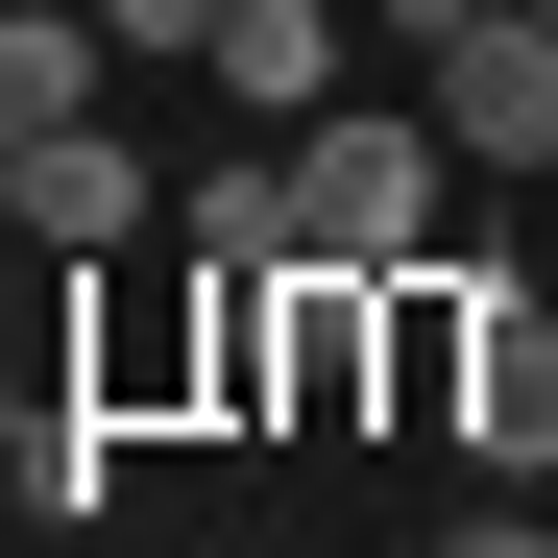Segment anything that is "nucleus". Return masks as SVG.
Wrapping results in <instances>:
<instances>
[{"instance_id": "f257e3e1", "label": "nucleus", "mask_w": 558, "mask_h": 558, "mask_svg": "<svg viewBox=\"0 0 558 558\" xmlns=\"http://www.w3.org/2000/svg\"><path fill=\"white\" fill-rule=\"evenodd\" d=\"M437 195H461L437 98H413V122H389V98L292 122V267H413V243H437Z\"/></svg>"}, {"instance_id": "f03ea898", "label": "nucleus", "mask_w": 558, "mask_h": 558, "mask_svg": "<svg viewBox=\"0 0 558 558\" xmlns=\"http://www.w3.org/2000/svg\"><path fill=\"white\" fill-rule=\"evenodd\" d=\"M437 146L486 170V195H534V170H558V25H534V0L437 49Z\"/></svg>"}, {"instance_id": "7ed1b4c3", "label": "nucleus", "mask_w": 558, "mask_h": 558, "mask_svg": "<svg viewBox=\"0 0 558 558\" xmlns=\"http://www.w3.org/2000/svg\"><path fill=\"white\" fill-rule=\"evenodd\" d=\"M461 437H486V486H558V292H486V340H461Z\"/></svg>"}, {"instance_id": "20e7f679", "label": "nucleus", "mask_w": 558, "mask_h": 558, "mask_svg": "<svg viewBox=\"0 0 558 558\" xmlns=\"http://www.w3.org/2000/svg\"><path fill=\"white\" fill-rule=\"evenodd\" d=\"M195 73H219L243 122H340V0H219V49H195Z\"/></svg>"}, {"instance_id": "39448f33", "label": "nucleus", "mask_w": 558, "mask_h": 558, "mask_svg": "<svg viewBox=\"0 0 558 558\" xmlns=\"http://www.w3.org/2000/svg\"><path fill=\"white\" fill-rule=\"evenodd\" d=\"M0 219H25V243H146V146H122V122H49Z\"/></svg>"}, {"instance_id": "423d86ee", "label": "nucleus", "mask_w": 558, "mask_h": 558, "mask_svg": "<svg viewBox=\"0 0 558 558\" xmlns=\"http://www.w3.org/2000/svg\"><path fill=\"white\" fill-rule=\"evenodd\" d=\"M49 122H98V0H25V25H0V146H49Z\"/></svg>"}, {"instance_id": "0eeeda50", "label": "nucleus", "mask_w": 558, "mask_h": 558, "mask_svg": "<svg viewBox=\"0 0 558 558\" xmlns=\"http://www.w3.org/2000/svg\"><path fill=\"white\" fill-rule=\"evenodd\" d=\"M195 243H219V267H292V146H267V170H219V195H195Z\"/></svg>"}, {"instance_id": "6e6552de", "label": "nucleus", "mask_w": 558, "mask_h": 558, "mask_svg": "<svg viewBox=\"0 0 558 558\" xmlns=\"http://www.w3.org/2000/svg\"><path fill=\"white\" fill-rule=\"evenodd\" d=\"M98 49H219V0H98Z\"/></svg>"}, {"instance_id": "1a4fd4ad", "label": "nucleus", "mask_w": 558, "mask_h": 558, "mask_svg": "<svg viewBox=\"0 0 558 558\" xmlns=\"http://www.w3.org/2000/svg\"><path fill=\"white\" fill-rule=\"evenodd\" d=\"M461 25H510V0H389V49H461Z\"/></svg>"}, {"instance_id": "9d476101", "label": "nucleus", "mask_w": 558, "mask_h": 558, "mask_svg": "<svg viewBox=\"0 0 558 558\" xmlns=\"http://www.w3.org/2000/svg\"><path fill=\"white\" fill-rule=\"evenodd\" d=\"M461 558H558V534H534V510H510V486H486V510H461Z\"/></svg>"}, {"instance_id": "9b49d317", "label": "nucleus", "mask_w": 558, "mask_h": 558, "mask_svg": "<svg viewBox=\"0 0 558 558\" xmlns=\"http://www.w3.org/2000/svg\"><path fill=\"white\" fill-rule=\"evenodd\" d=\"M534 292H558V267H534Z\"/></svg>"}, {"instance_id": "f8f14e48", "label": "nucleus", "mask_w": 558, "mask_h": 558, "mask_svg": "<svg viewBox=\"0 0 558 558\" xmlns=\"http://www.w3.org/2000/svg\"><path fill=\"white\" fill-rule=\"evenodd\" d=\"M534 25H558V0H534Z\"/></svg>"}]
</instances>
